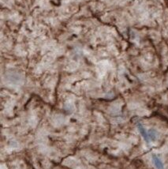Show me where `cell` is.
<instances>
[{
    "instance_id": "cell-1",
    "label": "cell",
    "mask_w": 168,
    "mask_h": 169,
    "mask_svg": "<svg viewBox=\"0 0 168 169\" xmlns=\"http://www.w3.org/2000/svg\"><path fill=\"white\" fill-rule=\"evenodd\" d=\"M137 128H138L140 134H141L142 137H144V139L148 143V142L150 141V140H149V137H148V131H147L146 130H145V128L143 127V125L141 123H137Z\"/></svg>"
},
{
    "instance_id": "cell-3",
    "label": "cell",
    "mask_w": 168,
    "mask_h": 169,
    "mask_svg": "<svg viewBox=\"0 0 168 169\" xmlns=\"http://www.w3.org/2000/svg\"><path fill=\"white\" fill-rule=\"evenodd\" d=\"M148 134L150 141H156V140L157 139V137H158V135H159L158 132L156 131V130H153V129H151L148 132Z\"/></svg>"
},
{
    "instance_id": "cell-2",
    "label": "cell",
    "mask_w": 168,
    "mask_h": 169,
    "mask_svg": "<svg viewBox=\"0 0 168 169\" xmlns=\"http://www.w3.org/2000/svg\"><path fill=\"white\" fill-rule=\"evenodd\" d=\"M152 161H153V164L156 166V167L157 169H164L163 167V164L162 161L160 160V157L156 155L152 156Z\"/></svg>"
}]
</instances>
